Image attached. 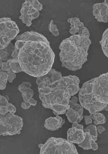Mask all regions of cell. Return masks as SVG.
<instances>
[{
	"label": "cell",
	"instance_id": "cell-1",
	"mask_svg": "<svg viewBox=\"0 0 108 154\" xmlns=\"http://www.w3.org/2000/svg\"><path fill=\"white\" fill-rule=\"evenodd\" d=\"M15 40L11 57L18 60L22 71L38 78L52 69L55 54L46 37L37 32H27L18 35Z\"/></svg>",
	"mask_w": 108,
	"mask_h": 154
},
{
	"label": "cell",
	"instance_id": "cell-2",
	"mask_svg": "<svg viewBox=\"0 0 108 154\" xmlns=\"http://www.w3.org/2000/svg\"><path fill=\"white\" fill-rule=\"evenodd\" d=\"M80 80L75 75L62 76L47 86L38 88L43 106L53 111L56 116L65 114L70 108L71 97L78 93Z\"/></svg>",
	"mask_w": 108,
	"mask_h": 154
},
{
	"label": "cell",
	"instance_id": "cell-3",
	"mask_svg": "<svg viewBox=\"0 0 108 154\" xmlns=\"http://www.w3.org/2000/svg\"><path fill=\"white\" fill-rule=\"evenodd\" d=\"M91 44L89 37L78 34L63 40L59 46L62 66L72 71L81 69L87 60Z\"/></svg>",
	"mask_w": 108,
	"mask_h": 154
},
{
	"label": "cell",
	"instance_id": "cell-4",
	"mask_svg": "<svg viewBox=\"0 0 108 154\" xmlns=\"http://www.w3.org/2000/svg\"><path fill=\"white\" fill-rule=\"evenodd\" d=\"M40 154H78L74 143L61 138L52 137L44 144L38 145Z\"/></svg>",
	"mask_w": 108,
	"mask_h": 154
},
{
	"label": "cell",
	"instance_id": "cell-5",
	"mask_svg": "<svg viewBox=\"0 0 108 154\" xmlns=\"http://www.w3.org/2000/svg\"><path fill=\"white\" fill-rule=\"evenodd\" d=\"M78 97L81 106L90 114L101 112L108 106L99 102L95 98L92 91L91 79L84 83L79 91Z\"/></svg>",
	"mask_w": 108,
	"mask_h": 154
},
{
	"label": "cell",
	"instance_id": "cell-6",
	"mask_svg": "<svg viewBox=\"0 0 108 154\" xmlns=\"http://www.w3.org/2000/svg\"><path fill=\"white\" fill-rule=\"evenodd\" d=\"M24 126L23 119L14 113H0V135L7 136L21 134Z\"/></svg>",
	"mask_w": 108,
	"mask_h": 154
},
{
	"label": "cell",
	"instance_id": "cell-7",
	"mask_svg": "<svg viewBox=\"0 0 108 154\" xmlns=\"http://www.w3.org/2000/svg\"><path fill=\"white\" fill-rule=\"evenodd\" d=\"M19 33L17 24L11 18H0V49L6 48Z\"/></svg>",
	"mask_w": 108,
	"mask_h": 154
},
{
	"label": "cell",
	"instance_id": "cell-8",
	"mask_svg": "<svg viewBox=\"0 0 108 154\" xmlns=\"http://www.w3.org/2000/svg\"><path fill=\"white\" fill-rule=\"evenodd\" d=\"M43 8L42 4L37 0L25 1L22 5L20 19L27 26H31L32 20L39 17Z\"/></svg>",
	"mask_w": 108,
	"mask_h": 154
},
{
	"label": "cell",
	"instance_id": "cell-9",
	"mask_svg": "<svg viewBox=\"0 0 108 154\" xmlns=\"http://www.w3.org/2000/svg\"><path fill=\"white\" fill-rule=\"evenodd\" d=\"M108 72L91 79L92 91L95 98L99 102L106 105H108Z\"/></svg>",
	"mask_w": 108,
	"mask_h": 154
},
{
	"label": "cell",
	"instance_id": "cell-10",
	"mask_svg": "<svg viewBox=\"0 0 108 154\" xmlns=\"http://www.w3.org/2000/svg\"><path fill=\"white\" fill-rule=\"evenodd\" d=\"M68 23L70 24L71 28L69 33L72 35H78L90 36V33L88 29L84 26V24L78 17L69 18L67 20Z\"/></svg>",
	"mask_w": 108,
	"mask_h": 154
},
{
	"label": "cell",
	"instance_id": "cell-11",
	"mask_svg": "<svg viewBox=\"0 0 108 154\" xmlns=\"http://www.w3.org/2000/svg\"><path fill=\"white\" fill-rule=\"evenodd\" d=\"M93 14L99 22L107 23L108 20V1L96 3L93 6Z\"/></svg>",
	"mask_w": 108,
	"mask_h": 154
},
{
	"label": "cell",
	"instance_id": "cell-12",
	"mask_svg": "<svg viewBox=\"0 0 108 154\" xmlns=\"http://www.w3.org/2000/svg\"><path fill=\"white\" fill-rule=\"evenodd\" d=\"M84 139V131L83 129L71 127L67 131V140L71 143L79 144Z\"/></svg>",
	"mask_w": 108,
	"mask_h": 154
},
{
	"label": "cell",
	"instance_id": "cell-13",
	"mask_svg": "<svg viewBox=\"0 0 108 154\" xmlns=\"http://www.w3.org/2000/svg\"><path fill=\"white\" fill-rule=\"evenodd\" d=\"M65 123V120L59 115L56 117H51L45 120L44 127L51 131L57 130L62 128Z\"/></svg>",
	"mask_w": 108,
	"mask_h": 154
},
{
	"label": "cell",
	"instance_id": "cell-14",
	"mask_svg": "<svg viewBox=\"0 0 108 154\" xmlns=\"http://www.w3.org/2000/svg\"><path fill=\"white\" fill-rule=\"evenodd\" d=\"M32 84L29 82H24L18 87V90L21 93L24 102H28L34 95L33 90L31 88Z\"/></svg>",
	"mask_w": 108,
	"mask_h": 154
},
{
	"label": "cell",
	"instance_id": "cell-15",
	"mask_svg": "<svg viewBox=\"0 0 108 154\" xmlns=\"http://www.w3.org/2000/svg\"><path fill=\"white\" fill-rule=\"evenodd\" d=\"M14 49V45L11 42L6 48L0 49V60L3 62H7L13 58L11 55Z\"/></svg>",
	"mask_w": 108,
	"mask_h": 154
},
{
	"label": "cell",
	"instance_id": "cell-16",
	"mask_svg": "<svg viewBox=\"0 0 108 154\" xmlns=\"http://www.w3.org/2000/svg\"><path fill=\"white\" fill-rule=\"evenodd\" d=\"M66 116L67 117L68 121L71 123L75 122H80L82 120L78 112L71 108H69L66 112Z\"/></svg>",
	"mask_w": 108,
	"mask_h": 154
},
{
	"label": "cell",
	"instance_id": "cell-17",
	"mask_svg": "<svg viewBox=\"0 0 108 154\" xmlns=\"http://www.w3.org/2000/svg\"><path fill=\"white\" fill-rule=\"evenodd\" d=\"M84 139L81 143L78 144L79 146L84 150L91 149V143L92 138L89 132H84Z\"/></svg>",
	"mask_w": 108,
	"mask_h": 154
},
{
	"label": "cell",
	"instance_id": "cell-18",
	"mask_svg": "<svg viewBox=\"0 0 108 154\" xmlns=\"http://www.w3.org/2000/svg\"><path fill=\"white\" fill-rule=\"evenodd\" d=\"M89 116L94 120V123L95 125L104 124L106 121L105 116L99 112L90 114Z\"/></svg>",
	"mask_w": 108,
	"mask_h": 154
},
{
	"label": "cell",
	"instance_id": "cell-19",
	"mask_svg": "<svg viewBox=\"0 0 108 154\" xmlns=\"http://www.w3.org/2000/svg\"><path fill=\"white\" fill-rule=\"evenodd\" d=\"M104 55L108 57V30L107 29L103 33L101 40L100 42Z\"/></svg>",
	"mask_w": 108,
	"mask_h": 154
},
{
	"label": "cell",
	"instance_id": "cell-20",
	"mask_svg": "<svg viewBox=\"0 0 108 154\" xmlns=\"http://www.w3.org/2000/svg\"><path fill=\"white\" fill-rule=\"evenodd\" d=\"M3 61L0 60V90H4L6 87L8 81V76L5 72L2 69V65Z\"/></svg>",
	"mask_w": 108,
	"mask_h": 154
},
{
	"label": "cell",
	"instance_id": "cell-21",
	"mask_svg": "<svg viewBox=\"0 0 108 154\" xmlns=\"http://www.w3.org/2000/svg\"><path fill=\"white\" fill-rule=\"evenodd\" d=\"M2 70L5 72L8 76V81L10 83H12L14 80L16 78V75L13 72L8 63L7 62H3L2 63Z\"/></svg>",
	"mask_w": 108,
	"mask_h": 154
},
{
	"label": "cell",
	"instance_id": "cell-22",
	"mask_svg": "<svg viewBox=\"0 0 108 154\" xmlns=\"http://www.w3.org/2000/svg\"><path fill=\"white\" fill-rule=\"evenodd\" d=\"M8 63L11 70L14 73L21 72L22 68H21L18 60L16 58H11L7 61Z\"/></svg>",
	"mask_w": 108,
	"mask_h": 154
},
{
	"label": "cell",
	"instance_id": "cell-23",
	"mask_svg": "<svg viewBox=\"0 0 108 154\" xmlns=\"http://www.w3.org/2000/svg\"><path fill=\"white\" fill-rule=\"evenodd\" d=\"M84 132H89L90 133L93 139L95 141L97 140L98 133L97 127L94 125H90L85 128Z\"/></svg>",
	"mask_w": 108,
	"mask_h": 154
},
{
	"label": "cell",
	"instance_id": "cell-24",
	"mask_svg": "<svg viewBox=\"0 0 108 154\" xmlns=\"http://www.w3.org/2000/svg\"><path fill=\"white\" fill-rule=\"evenodd\" d=\"M69 105L70 108L75 110L77 112H78L80 117L82 119H83V113L84 112V108L82 107L81 104H79L78 103L73 102L71 100H69Z\"/></svg>",
	"mask_w": 108,
	"mask_h": 154
},
{
	"label": "cell",
	"instance_id": "cell-25",
	"mask_svg": "<svg viewBox=\"0 0 108 154\" xmlns=\"http://www.w3.org/2000/svg\"><path fill=\"white\" fill-rule=\"evenodd\" d=\"M49 32L54 36L58 37L60 35L59 29H58L56 25L54 23L53 20H51L49 26Z\"/></svg>",
	"mask_w": 108,
	"mask_h": 154
},
{
	"label": "cell",
	"instance_id": "cell-26",
	"mask_svg": "<svg viewBox=\"0 0 108 154\" xmlns=\"http://www.w3.org/2000/svg\"><path fill=\"white\" fill-rule=\"evenodd\" d=\"M96 141L94 140L93 139L92 140L91 143V149L94 151H96L98 149V146L97 143L96 142Z\"/></svg>",
	"mask_w": 108,
	"mask_h": 154
},
{
	"label": "cell",
	"instance_id": "cell-27",
	"mask_svg": "<svg viewBox=\"0 0 108 154\" xmlns=\"http://www.w3.org/2000/svg\"><path fill=\"white\" fill-rule=\"evenodd\" d=\"M83 118H84L86 125H90L92 122V119L89 116H83Z\"/></svg>",
	"mask_w": 108,
	"mask_h": 154
},
{
	"label": "cell",
	"instance_id": "cell-28",
	"mask_svg": "<svg viewBox=\"0 0 108 154\" xmlns=\"http://www.w3.org/2000/svg\"><path fill=\"white\" fill-rule=\"evenodd\" d=\"M31 105L28 102H24L21 104V106L24 109L27 110L30 108Z\"/></svg>",
	"mask_w": 108,
	"mask_h": 154
},
{
	"label": "cell",
	"instance_id": "cell-29",
	"mask_svg": "<svg viewBox=\"0 0 108 154\" xmlns=\"http://www.w3.org/2000/svg\"><path fill=\"white\" fill-rule=\"evenodd\" d=\"M72 127H74V128L83 130L84 128L83 126L82 125L79 124L78 123V122L74 123H73Z\"/></svg>",
	"mask_w": 108,
	"mask_h": 154
},
{
	"label": "cell",
	"instance_id": "cell-30",
	"mask_svg": "<svg viewBox=\"0 0 108 154\" xmlns=\"http://www.w3.org/2000/svg\"><path fill=\"white\" fill-rule=\"evenodd\" d=\"M28 102L30 104L31 106H36L37 105V101L36 100L33 98H31V99L29 100Z\"/></svg>",
	"mask_w": 108,
	"mask_h": 154
},
{
	"label": "cell",
	"instance_id": "cell-31",
	"mask_svg": "<svg viewBox=\"0 0 108 154\" xmlns=\"http://www.w3.org/2000/svg\"><path fill=\"white\" fill-rule=\"evenodd\" d=\"M97 132H98L100 134H102V133H103L105 130V128L103 126L101 125L97 126Z\"/></svg>",
	"mask_w": 108,
	"mask_h": 154
},
{
	"label": "cell",
	"instance_id": "cell-32",
	"mask_svg": "<svg viewBox=\"0 0 108 154\" xmlns=\"http://www.w3.org/2000/svg\"><path fill=\"white\" fill-rule=\"evenodd\" d=\"M71 100L73 102L75 103H78V102L79 100L78 98H77V97H73L72 98H71Z\"/></svg>",
	"mask_w": 108,
	"mask_h": 154
}]
</instances>
